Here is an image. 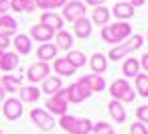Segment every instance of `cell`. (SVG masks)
I'll use <instances>...</instances> for the list:
<instances>
[{
  "mask_svg": "<svg viewBox=\"0 0 148 134\" xmlns=\"http://www.w3.org/2000/svg\"><path fill=\"white\" fill-rule=\"evenodd\" d=\"M61 128L69 134H89L93 124L87 120V118H75V116H61Z\"/></svg>",
  "mask_w": 148,
  "mask_h": 134,
  "instance_id": "cell-1",
  "label": "cell"
},
{
  "mask_svg": "<svg viewBox=\"0 0 148 134\" xmlns=\"http://www.w3.org/2000/svg\"><path fill=\"white\" fill-rule=\"evenodd\" d=\"M59 96H63L67 102H73V104H79V102H83L85 98H89L91 96V89L79 79L77 83H71L67 89H59Z\"/></svg>",
  "mask_w": 148,
  "mask_h": 134,
  "instance_id": "cell-2",
  "label": "cell"
},
{
  "mask_svg": "<svg viewBox=\"0 0 148 134\" xmlns=\"http://www.w3.org/2000/svg\"><path fill=\"white\" fill-rule=\"evenodd\" d=\"M130 31H132V27L128 23H116L112 27H103L101 29V37L108 43H120L122 39H126L130 35Z\"/></svg>",
  "mask_w": 148,
  "mask_h": 134,
  "instance_id": "cell-3",
  "label": "cell"
},
{
  "mask_svg": "<svg viewBox=\"0 0 148 134\" xmlns=\"http://www.w3.org/2000/svg\"><path fill=\"white\" fill-rule=\"evenodd\" d=\"M140 47H142V37H140V35H134L128 43L114 47V49L110 51V59L118 61V59H122L124 55H128V53H132V51H136V49H140Z\"/></svg>",
  "mask_w": 148,
  "mask_h": 134,
  "instance_id": "cell-4",
  "label": "cell"
},
{
  "mask_svg": "<svg viewBox=\"0 0 148 134\" xmlns=\"http://www.w3.org/2000/svg\"><path fill=\"white\" fill-rule=\"evenodd\" d=\"M110 93H112L114 100H118V102H132V100H134V91H132V87L128 85L126 79L114 81L112 87H110Z\"/></svg>",
  "mask_w": 148,
  "mask_h": 134,
  "instance_id": "cell-5",
  "label": "cell"
},
{
  "mask_svg": "<svg viewBox=\"0 0 148 134\" xmlns=\"http://www.w3.org/2000/svg\"><path fill=\"white\" fill-rule=\"evenodd\" d=\"M49 63H45V61H39V63H35V65H31L29 67V71H27V77H29V81H33V83H37V81H43V79H47V75H49Z\"/></svg>",
  "mask_w": 148,
  "mask_h": 134,
  "instance_id": "cell-6",
  "label": "cell"
},
{
  "mask_svg": "<svg viewBox=\"0 0 148 134\" xmlns=\"http://www.w3.org/2000/svg\"><path fill=\"white\" fill-rule=\"evenodd\" d=\"M31 118H33V122H35L41 130H51V128L55 126L53 118H51L45 110H41V108H33V110H31Z\"/></svg>",
  "mask_w": 148,
  "mask_h": 134,
  "instance_id": "cell-7",
  "label": "cell"
},
{
  "mask_svg": "<svg viewBox=\"0 0 148 134\" xmlns=\"http://www.w3.org/2000/svg\"><path fill=\"white\" fill-rule=\"evenodd\" d=\"M2 112H4V116H6L8 120H18V118L23 116V104H21V100H16V98L4 100Z\"/></svg>",
  "mask_w": 148,
  "mask_h": 134,
  "instance_id": "cell-8",
  "label": "cell"
},
{
  "mask_svg": "<svg viewBox=\"0 0 148 134\" xmlns=\"http://www.w3.org/2000/svg\"><path fill=\"white\" fill-rule=\"evenodd\" d=\"M47 108H49V112H53V114L65 116V112H67V100H65L63 96L55 93V96H51V98L47 100Z\"/></svg>",
  "mask_w": 148,
  "mask_h": 134,
  "instance_id": "cell-9",
  "label": "cell"
},
{
  "mask_svg": "<svg viewBox=\"0 0 148 134\" xmlns=\"http://www.w3.org/2000/svg\"><path fill=\"white\" fill-rule=\"evenodd\" d=\"M83 12H85V6L81 2H77V0H73V2L63 6V16L67 21H77L79 16H83Z\"/></svg>",
  "mask_w": 148,
  "mask_h": 134,
  "instance_id": "cell-10",
  "label": "cell"
},
{
  "mask_svg": "<svg viewBox=\"0 0 148 134\" xmlns=\"http://www.w3.org/2000/svg\"><path fill=\"white\" fill-rule=\"evenodd\" d=\"M41 25H45V27H49V29H53V31H61L63 19H61L59 14H55V12H43Z\"/></svg>",
  "mask_w": 148,
  "mask_h": 134,
  "instance_id": "cell-11",
  "label": "cell"
},
{
  "mask_svg": "<svg viewBox=\"0 0 148 134\" xmlns=\"http://www.w3.org/2000/svg\"><path fill=\"white\" fill-rule=\"evenodd\" d=\"M31 37L41 41V43H47L53 37V29H49L45 25H35V27H31Z\"/></svg>",
  "mask_w": 148,
  "mask_h": 134,
  "instance_id": "cell-12",
  "label": "cell"
},
{
  "mask_svg": "<svg viewBox=\"0 0 148 134\" xmlns=\"http://www.w3.org/2000/svg\"><path fill=\"white\" fill-rule=\"evenodd\" d=\"M16 21L10 16V14H2L0 16V33H4L6 37H10V35H14L16 33Z\"/></svg>",
  "mask_w": 148,
  "mask_h": 134,
  "instance_id": "cell-13",
  "label": "cell"
},
{
  "mask_svg": "<svg viewBox=\"0 0 148 134\" xmlns=\"http://www.w3.org/2000/svg\"><path fill=\"white\" fill-rule=\"evenodd\" d=\"M0 87H2L4 91H18L21 89V77L18 75H2Z\"/></svg>",
  "mask_w": 148,
  "mask_h": 134,
  "instance_id": "cell-14",
  "label": "cell"
},
{
  "mask_svg": "<svg viewBox=\"0 0 148 134\" xmlns=\"http://www.w3.org/2000/svg\"><path fill=\"white\" fill-rule=\"evenodd\" d=\"M108 108H110V114H112V118H114L118 124H122V122L126 120V110H124L122 102H118V100H112Z\"/></svg>",
  "mask_w": 148,
  "mask_h": 134,
  "instance_id": "cell-15",
  "label": "cell"
},
{
  "mask_svg": "<svg viewBox=\"0 0 148 134\" xmlns=\"http://www.w3.org/2000/svg\"><path fill=\"white\" fill-rule=\"evenodd\" d=\"M112 12H114L118 19H130V16H134V6H132L130 2H118V4L112 8Z\"/></svg>",
  "mask_w": 148,
  "mask_h": 134,
  "instance_id": "cell-16",
  "label": "cell"
},
{
  "mask_svg": "<svg viewBox=\"0 0 148 134\" xmlns=\"http://www.w3.org/2000/svg\"><path fill=\"white\" fill-rule=\"evenodd\" d=\"M75 35L81 37V39H85V37L91 35V23H89L85 16H79V19L75 21Z\"/></svg>",
  "mask_w": 148,
  "mask_h": 134,
  "instance_id": "cell-17",
  "label": "cell"
},
{
  "mask_svg": "<svg viewBox=\"0 0 148 134\" xmlns=\"http://www.w3.org/2000/svg\"><path fill=\"white\" fill-rule=\"evenodd\" d=\"M37 55H39V59L41 61H49V59H55V55H57V47L53 45V43H43L41 47H39V51H37Z\"/></svg>",
  "mask_w": 148,
  "mask_h": 134,
  "instance_id": "cell-18",
  "label": "cell"
},
{
  "mask_svg": "<svg viewBox=\"0 0 148 134\" xmlns=\"http://www.w3.org/2000/svg\"><path fill=\"white\" fill-rule=\"evenodd\" d=\"M81 81H83L91 91H103V87H106V83H103V79H101L99 75H83Z\"/></svg>",
  "mask_w": 148,
  "mask_h": 134,
  "instance_id": "cell-19",
  "label": "cell"
},
{
  "mask_svg": "<svg viewBox=\"0 0 148 134\" xmlns=\"http://www.w3.org/2000/svg\"><path fill=\"white\" fill-rule=\"evenodd\" d=\"M16 65H18L16 53H4L2 55V61H0V69L2 71H12V69H16Z\"/></svg>",
  "mask_w": 148,
  "mask_h": 134,
  "instance_id": "cell-20",
  "label": "cell"
},
{
  "mask_svg": "<svg viewBox=\"0 0 148 134\" xmlns=\"http://www.w3.org/2000/svg\"><path fill=\"white\" fill-rule=\"evenodd\" d=\"M14 49H16V53H21V55L31 53V39H29L27 35H16V37H14Z\"/></svg>",
  "mask_w": 148,
  "mask_h": 134,
  "instance_id": "cell-21",
  "label": "cell"
},
{
  "mask_svg": "<svg viewBox=\"0 0 148 134\" xmlns=\"http://www.w3.org/2000/svg\"><path fill=\"white\" fill-rule=\"evenodd\" d=\"M59 89H61V79L59 77H47V79H43V91L45 93L55 96V93H59Z\"/></svg>",
  "mask_w": 148,
  "mask_h": 134,
  "instance_id": "cell-22",
  "label": "cell"
},
{
  "mask_svg": "<svg viewBox=\"0 0 148 134\" xmlns=\"http://www.w3.org/2000/svg\"><path fill=\"white\" fill-rule=\"evenodd\" d=\"M10 8L16 12H31L35 8V0H10Z\"/></svg>",
  "mask_w": 148,
  "mask_h": 134,
  "instance_id": "cell-23",
  "label": "cell"
},
{
  "mask_svg": "<svg viewBox=\"0 0 148 134\" xmlns=\"http://www.w3.org/2000/svg\"><path fill=\"white\" fill-rule=\"evenodd\" d=\"M55 41H57V45H55V47H57V49H65V51H69V49H71V45H73V37H71L69 33H65V31H59Z\"/></svg>",
  "mask_w": 148,
  "mask_h": 134,
  "instance_id": "cell-24",
  "label": "cell"
},
{
  "mask_svg": "<svg viewBox=\"0 0 148 134\" xmlns=\"http://www.w3.org/2000/svg\"><path fill=\"white\" fill-rule=\"evenodd\" d=\"M55 71L59 75H73L75 73V67L67 61V59H57L55 61Z\"/></svg>",
  "mask_w": 148,
  "mask_h": 134,
  "instance_id": "cell-25",
  "label": "cell"
},
{
  "mask_svg": "<svg viewBox=\"0 0 148 134\" xmlns=\"http://www.w3.org/2000/svg\"><path fill=\"white\" fill-rule=\"evenodd\" d=\"M18 91H21V100H23V102H37L39 96H41V91H39L37 87H33V85H29V87H21Z\"/></svg>",
  "mask_w": 148,
  "mask_h": 134,
  "instance_id": "cell-26",
  "label": "cell"
},
{
  "mask_svg": "<svg viewBox=\"0 0 148 134\" xmlns=\"http://www.w3.org/2000/svg\"><path fill=\"white\" fill-rule=\"evenodd\" d=\"M91 16H93V21H95L97 25H106V23L110 21V10L103 8V6H95V8L91 10Z\"/></svg>",
  "mask_w": 148,
  "mask_h": 134,
  "instance_id": "cell-27",
  "label": "cell"
},
{
  "mask_svg": "<svg viewBox=\"0 0 148 134\" xmlns=\"http://www.w3.org/2000/svg\"><path fill=\"white\" fill-rule=\"evenodd\" d=\"M91 67H93L95 73H103V71L108 69V59H106L101 53H95V55L91 57Z\"/></svg>",
  "mask_w": 148,
  "mask_h": 134,
  "instance_id": "cell-28",
  "label": "cell"
},
{
  "mask_svg": "<svg viewBox=\"0 0 148 134\" xmlns=\"http://www.w3.org/2000/svg\"><path fill=\"white\" fill-rule=\"evenodd\" d=\"M65 59H67L75 69H77V67H81V65H85V55H83V53H79V51H69Z\"/></svg>",
  "mask_w": 148,
  "mask_h": 134,
  "instance_id": "cell-29",
  "label": "cell"
},
{
  "mask_svg": "<svg viewBox=\"0 0 148 134\" xmlns=\"http://www.w3.org/2000/svg\"><path fill=\"white\" fill-rule=\"evenodd\" d=\"M138 67H140V61L138 59H126V63H124V75L136 77L138 75Z\"/></svg>",
  "mask_w": 148,
  "mask_h": 134,
  "instance_id": "cell-30",
  "label": "cell"
},
{
  "mask_svg": "<svg viewBox=\"0 0 148 134\" xmlns=\"http://www.w3.org/2000/svg\"><path fill=\"white\" fill-rule=\"evenodd\" d=\"M136 87H138L140 96L148 98V75L146 73H138L136 75Z\"/></svg>",
  "mask_w": 148,
  "mask_h": 134,
  "instance_id": "cell-31",
  "label": "cell"
},
{
  "mask_svg": "<svg viewBox=\"0 0 148 134\" xmlns=\"http://www.w3.org/2000/svg\"><path fill=\"white\" fill-rule=\"evenodd\" d=\"M91 132L93 134H114V128L110 124H106V122H97V124H93Z\"/></svg>",
  "mask_w": 148,
  "mask_h": 134,
  "instance_id": "cell-32",
  "label": "cell"
},
{
  "mask_svg": "<svg viewBox=\"0 0 148 134\" xmlns=\"http://www.w3.org/2000/svg\"><path fill=\"white\" fill-rule=\"evenodd\" d=\"M136 116H138L140 122H148V106H140L136 110Z\"/></svg>",
  "mask_w": 148,
  "mask_h": 134,
  "instance_id": "cell-33",
  "label": "cell"
},
{
  "mask_svg": "<svg viewBox=\"0 0 148 134\" xmlns=\"http://www.w3.org/2000/svg\"><path fill=\"white\" fill-rule=\"evenodd\" d=\"M130 134H148V130L144 128V124L138 122V124H134V126L130 128Z\"/></svg>",
  "mask_w": 148,
  "mask_h": 134,
  "instance_id": "cell-34",
  "label": "cell"
},
{
  "mask_svg": "<svg viewBox=\"0 0 148 134\" xmlns=\"http://www.w3.org/2000/svg\"><path fill=\"white\" fill-rule=\"evenodd\" d=\"M8 45H10V39H8L4 33H0V51H4Z\"/></svg>",
  "mask_w": 148,
  "mask_h": 134,
  "instance_id": "cell-35",
  "label": "cell"
},
{
  "mask_svg": "<svg viewBox=\"0 0 148 134\" xmlns=\"http://www.w3.org/2000/svg\"><path fill=\"white\" fill-rule=\"evenodd\" d=\"M67 2L65 0H49V4H47V10L49 8H59V6H65Z\"/></svg>",
  "mask_w": 148,
  "mask_h": 134,
  "instance_id": "cell-36",
  "label": "cell"
},
{
  "mask_svg": "<svg viewBox=\"0 0 148 134\" xmlns=\"http://www.w3.org/2000/svg\"><path fill=\"white\" fill-rule=\"evenodd\" d=\"M8 8H10V0H0V16L6 14Z\"/></svg>",
  "mask_w": 148,
  "mask_h": 134,
  "instance_id": "cell-37",
  "label": "cell"
},
{
  "mask_svg": "<svg viewBox=\"0 0 148 134\" xmlns=\"http://www.w3.org/2000/svg\"><path fill=\"white\" fill-rule=\"evenodd\" d=\"M47 4H49V0H35V6H39L43 10H47Z\"/></svg>",
  "mask_w": 148,
  "mask_h": 134,
  "instance_id": "cell-38",
  "label": "cell"
},
{
  "mask_svg": "<svg viewBox=\"0 0 148 134\" xmlns=\"http://www.w3.org/2000/svg\"><path fill=\"white\" fill-rule=\"evenodd\" d=\"M85 2H87V4H91V6H101L106 0H85Z\"/></svg>",
  "mask_w": 148,
  "mask_h": 134,
  "instance_id": "cell-39",
  "label": "cell"
},
{
  "mask_svg": "<svg viewBox=\"0 0 148 134\" xmlns=\"http://www.w3.org/2000/svg\"><path fill=\"white\" fill-rule=\"evenodd\" d=\"M140 63H142V67H144V69L148 71V53H146V55L142 57V61H140Z\"/></svg>",
  "mask_w": 148,
  "mask_h": 134,
  "instance_id": "cell-40",
  "label": "cell"
},
{
  "mask_svg": "<svg viewBox=\"0 0 148 134\" xmlns=\"http://www.w3.org/2000/svg\"><path fill=\"white\" fill-rule=\"evenodd\" d=\"M144 2H146V0H130V4H132V6H142Z\"/></svg>",
  "mask_w": 148,
  "mask_h": 134,
  "instance_id": "cell-41",
  "label": "cell"
},
{
  "mask_svg": "<svg viewBox=\"0 0 148 134\" xmlns=\"http://www.w3.org/2000/svg\"><path fill=\"white\" fill-rule=\"evenodd\" d=\"M4 96H6V91H4L2 87H0V102H2V100H4Z\"/></svg>",
  "mask_w": 148,
  "mask_h": 134,
  "instance_id": "cell-42",
  "label": "cell"
},
{
  "mask_svg": "<svg viewBox=\"0 0 148 134\" xmlns=\"http://www.w3.org/2000/svg\"><path fill=\"white\" fill-rule=\"evenodd\" d=\"M2 55H4V51H0V61H2Z\"/></svg>",
  "mask_w": 148,
  "mask_h": 134,
  "instance_id": "cell-43",
  "label": "cell"
},
{
  "mask_svg": "<svg viewBox=\"0 0 148 134\" xmlns=\"http://www.w3.org/2000/svg\"><path fill=\"white\" fill-rule=\"evenodd\" d=\"M0 134H2V130H0Z\"/></svg>",
  "mask_w": 148,
  "mask_h": 134,
  "instance_id": "cell-44",
  "label": "cell"
}]
</instances>
